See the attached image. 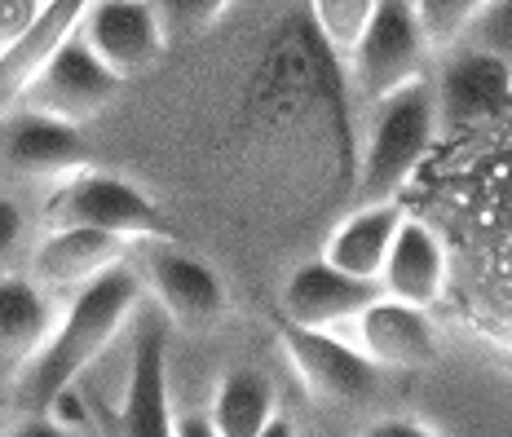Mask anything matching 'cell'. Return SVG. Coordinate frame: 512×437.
Segmentation results:
<instances>
[{
  "label": "cell",
  "instance_id": "1",
  "mask_svg": "<svg viewBox=\"0 0 512 437\" xmlns=\"http://www.w3.org/2000/svg\"><path fill=\"white\" fill-rule=\"evenodd\" d=\"M137 301H142V279H137V270H128V261L106 270L102 279H93L89 287H80L71 309L58 314L49 340L40 345V354L31 358L23 380L14 385L23 407L31 415H45L53 402L80 380V371L89 367V362H98L102 349L124 332Z\"/></svg>",
  "mask_w": 512,
  "mask_h": 437
},
{
  "label": "cell",
  "instance_id": "2",
  "mask_svg": "<svg viewBox=\"0 0 512 437\" xmlns=\"http://www.w3.org/2000/svg\"><path fill=\"white\" fill-rule=\"evenodd\" d=\"M433 137H437V111H433L429 76L371 106V129H367L362 173H358L362 204L398 199L402 181H407L415 173V164L429 155Z\"/></svg>",
  "mask_w": 512,
  "mask_h": 437
},
{
  "label": "cell",
  "instance_id": "3",
  "mask_svg": "<svg viewBox=\"0 0 512 437\" xmlns=\"http://www.w3.org/2000/svg\"><path fill=\"white\" fill-rule=\"evenodd\" d=\"M429 58L433 53L420 36L411 0H376L362 36L345 53L349 93H358L367 106H376L380 98L429 76Z\"/></svg>",
  "mask_w": 512,
  "mask_h": 437
},
{
  "label": "cell",
  "instance_id": "4",
  "mask_svg": "<svg viewBox=\"0 0 512 437\" xmlns=\"http://www.w3.org/2000/svg\"><path fill=\"white\" fill-rule=\"evenodd\" d=\"M80 45L98 58L111 80H137L164 58V31L151 0H89L76 27Z\"/></svg>",
  "mask_w": 512,
  "mask_h": 437
},
{
  "label": "cell",
  "instance_id": "5",
  "mask_svg": "<svg viewBox=\"0 0 512 437\" xmlns=\"http://www.w3.org/2000/svg\"><path fill=\"white\" fill-rule=\"evenodd\" d=\"M287 362L301 385L327 407H367L380 389V371L358 354L340 332H305V327H279Z\"/></svg>",
  "mask_w": 512,
  "mask_h": 437
},
{
  "label": "cell",
  "instance_id": "6",
  "mask_svg": "<svg viewBox=\"0 0 512 437\" xmlns=\"http://www.w3.org/2000/svg\"><path fill=\"white\" fill-rule=\"evenodd\" d=\"M49 221L58 226H80V230H102L120 234V239H159V212L137 186L111 173H76L67 186L53 195Z\"/></svg>",
  "mask_w": 512,
  "mask_h": 437
},
{
  "label": "cell",
  "instance_id": "7",
  "mask_svg": "<svg viewBox=\"0 0 512 437\" xmlns=\"http://www.w3.org/2000/svg\"><path fill=\"white\" fill-rule=\"evenodd\" d=\"M437 129H473L508 115L512 76L504 58H486L473 49H446L437 76H429Z\"/></svg>",
  "mask_w": 512,
  "mask_h": 437
},
{
  "label": "cell",
  "instance_id": "8",
  "mask_svg": "<svg viewBox=\"0 0 512 437\" xmlns=\"http://www.w3.org/2000/svg\"><path fill=\"white\" fill-rule=\"evenodd\" d=\"M115 93H120V80L106 76L98 67V58L80 45V36H71L67 45L45 62V71L27 84L23 98L14 106L49 115V120H62L76 129L80 120H93L98 111H106Z\"/></svg>",
  "mask_w": 512,
  "mask_h": 437
},
{
  "label": "cell",
  "instance_id": "9",
  "mask_svg": "<svg viewBox=\"0 0 512 437\" xmlns=\"http://www.w3.org/2000/svg\"><path fill=\"white\" fill-rule=\"evenodd\" d=\"M137 279L151 287L159 309L177 327H208L226 314V283L217 279V270L208 261L190 257L186 248L155 239L142 252V274Z\"/></svg>",
  "mask_w": 512,
  "mask_h": 437
},
{
  "label": "cell",
  "instance_id": "10",
  "mask_svg": "<svg viewBox=\"0 0 512 437\" xmlns=\"http://www.w3.org/2000/svg\"><path fill=\"white\" fill-rule=\"evenodd\" d=\"M84 142L71 124L49 120V115L23 111L9 106L0 115V168L9 177H27V181H58V177H76L84 168Z\"/></svg>",
  "mask_w": 512,
  "mask_h": 437
},
{
  "label": "cell",
  "instance_id": "11",
  "mask_svg": "<svg viewBox=\"0 0 512 437\" xmlns=\"http://www.w3.org/2000/svg\"><path fill=\"white\" fill-rule=\"evenodd\" d=\"M380 296V283L349 279L332 270L323 257L305 261L283 283V323L305 327V332H336V327L354 323V318Z\"/></svg>",
  "mask_w": 512,
  "mask_h": 437
},
{
  "label": "cell",
  "instance_id": "12",
  "mask_svg": "<svg viewBox=\"0 0 512 437\" xmlns=\"http://www.w3.org/2000/svg\"><path fill=\"white\" fill-rule=\"evenodd\" d=\"M349 327H354L349 345H358V354L376 371H420L437 358L429 314L389 301V296H376Z\"/></svg>",
  "mask_w": 512,
  "mask_h": 437
},
{
  "label": "cell",
  "instance_id": "13",
  "mask_svg": "<svg viewBox=\"0 0 512 437\" xmlns=\"http://www.w3.org/2000/svg\"><path fill=\"white\" fill-rule=\"evenodd\" d=\"M128 239L102 230H80V226H58L40 239V248L31 252V274L27 279L40 292H80L93 279H102L106 270L124 265Z\"/></svg>",
  "mask_w": 512,
  "mask_h": 437
},
{
  "label": "cell",
  "instance_id": "14",
  "mask_svg": "<svg viewBox=\"0 0 512 437\" xmlns=\"http://www.w3.org/2000/svg\"><path fill=\"white\" fill-rule=\"evenodd\" d=\"M58 309L27 274H0V389H14L49 340Z\"/></svg>",
  "mask_w": 512,
  "mask_h": 437
},
{
  "label": "cell",
  "instance_id": "15",
  "mask_svg": "<svg viewBox=\"0 0 512 437\" xmlns=\"http://www.w3.org/2000/svg\"><path fill=\"white\" fill-rule=\"evenodd\" d=\"M376 283H380V296L429 314V305H437L446 292L442 239H437L424 221L407 217L398 226V234H393V248H389V257H384V270Z\"/></svg>",
  "mask_w": 512,
  "mask_h": 437
},
{
  "label": "cell",
  "instance_id": "16",
  "mask_svg": "<svg viewBox=\"0 0 512 437\" xmlns=\"http://www.w3.org/2000/svg\"><path fill=\"white\" fill-rule=\"evenodd\" d=\"M124 437H173L164 323L142 327V336H137L128 389H124Z\"/></svg>",
  "mask_w": 512,
  "mask_h": 437
},
{
  "label": "cell",
  "instance_id": "17",
  "mask_svg": "<svg viewBox=\"0 0 512 437\" xmlns=\"http://www.w3.org/2000/svg\"><path fill=\"white\" fill-rule=\"evenodd\" d=\"M402 221H407V208H402L398 199L362 204L358 212H349V217L332 230V239H327V248H323V261L332 265V270L349 274V279L376 283Z\"/></svg>",
  "mask_w": 512,
  "mask_h": 437
},
{
  "label": "cell",
  "instance_id": "18",
  "mask_svg": "<svg viewBox=\"0 0 512 437\" xmlns=\"http://www.w3.org/2000/svg\"><path fill=\"white\" fill-rule=\"evenodd\" d=\"M84 5H89V0H45V9H40V18L27 27V36L0 53V115L23 98V89L45 71V62L76 36Z\"/></svg>",
  "mask_w": 512,
  "mask_h": 437
},
{
  "label": "cell",
  "instance_id": "19",
  "mask_svg": "<svg viewBox=\"0 0 512 437\" xmlns=\"http://www.w3.org/2000/svg\"><path fill=\"white\" fill-rule=\"evenodd\" d=\"M274 420H279V411H274V385H270V376H261L252 367L230 371L208 411V424L217 429V437H261Z\"/></svg>",
  "mask_w": 512,
  "mask_h": 437
},
{
  "label": "cell",
  "instance_id": "20",
  "mask_svg": "<svg viewBox=\"0 0 512 437\" xmlns=\"http://www.w3.org/2000/svg\"><path fill=\"white\" fill-rule=\"evenodd\" d=\"M376 0H309V18L305 23L314 27V36L323 40V49L332 53L336 62H345V53L354 49V40L367 27Z\"/></svg>",
  "mask_w": 512,
  "mask_h": 437
},
{
  "label": "cell",
  "instance_id": "21",
  "mask_svg": "<svg viewBox=\"0 0 512 437\" xmlns=\"http://www.w3.org/2000/svg\"><path fill=\"white\" fill-rule=\"evenodd\" d=\"M482 5L486 0H411V14L420 23V36L429 45V53H446Z\"/></svg>",
  "mask_w": 512,
  "mask_h": 437
},
{
  "label": "cell",
  "instance_id": "22",
  "mask_svg": "<svg viewBox=\"0 0 512 437\" xmlns=\"http://www.w3.org/2000/svg\"><path fill=\"white\" fill-rule=\"evenodd\" d=\"M230 0H151L155 23L164 31V45H186L199 40L204 31H212L221 14H226Z\"/></svg>",
  "mask_w": 512,
  "mask_h": 437
},
{
  "label": "cell",
  "instance_id": "23",
  "mask_svg": "<svg viewBox=\"0 0 512 437\" xmlns=\"http://www.w3.org/2000/svg\"><path fill=\"white\" fill-rule=\"evenodd\" d=\"M451 49H473V53H486V58H504L508 62V49H512V9L508 0H486L468 27L460 31Z\"/></svg>",
  "mask_w": 512,
  "mask_h": 437
},
{
  "label": "cell",
  "instance_id": "24",
  "mask_svg": "<svg viewBox=\"0 0 512 437\" xmlns=\"http://www.w3.org/2000/svg\"><path fill=\"white\" fill-rule=\"evenodd\" d=\"M45 0H0V53L27 36V27L40 18Z\"/></svg>",
  "mask_w": 512,
  "mask_h": 437
},
{
  "label": "cell",
  "instance_id": "25",
  "mask_svg": "<svg viewBox=\"0 0 512 437\" xmlns=\"http://www.w3.org/2000/svg\"><path fill=\"white\" fill-rule=\"evenodd\" d=\"M23 234H27V217L14 199H0V274L9 270V261L18 257L23 248Z\"/></svg>",
  "mask_w": 512,
  "mask_h": 437
},
{
  "label": "cell",
  "instance_id": "26",
  "mask_svg": "<svg viewBox=\"0 0 512 437\" xmlns=\"http://www.w3.org/2000/svg\"><path fill=\"white\" fill-rule=\"evenodd\" d=\"M362 437H437L429 424L420 420H398V415H384V420H371Z\"/></svg>",
  "mask_w": 512,
  "mask_h": 437
},
{
  "label": "cell",
  "instance_id": "27",
  "mask_svg": "<svg viewBox=\"0 0 512 437\" xmlns=\"http://www.w3.org/2000/svg\"><path fill=\"white\" fill-rule=\"evenodd\" d=\"M173 437H217V429L208 424V411H186L173 420Z\"/></svg>",
  "mask_w": 512,
  "mask_h": 437
},
{
  "label": "cell",
  "instance_id": "28",
  "mask_svg": "<svg viewBox=\"0 0 512 437\" xmlns=\"http://www.w3.org/2000/svg\"><path fill=\"white\" fill-rule=\"evenodd\" d=\"M9 437H71V433L62 429L58 420H45V415H27V420L18 424V429L9 433Z\"/></svg>",
  "mask_w": 512,
  "mask_h": 437
},
{
  "label": "cell",
  "instance_id": "29",
  "mask_svg": "<svg viewBox=\"0 0 512 437\" xmlns=\"http://www.w3.org/2000/svg\"><path fill=\"white\" fill-rule=\"evenodd\" d=\"M261 437H296V429H292V424H287L283 415H279V420H274V424H270V429H265Z\"/></svg>",
  "mask_w": 512,
  "mask_h": 437
}]
</instances>
